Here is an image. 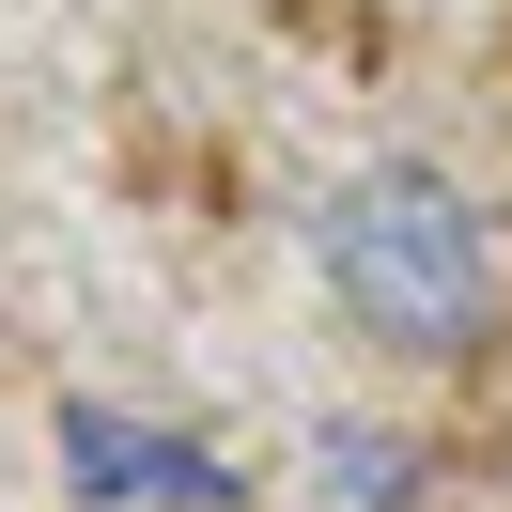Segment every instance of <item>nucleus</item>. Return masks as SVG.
Segmentation results:
<instances>
[{
    "mask_svg": "<svg viewBox=\"0 0 512 512\" xmlns=\"http://www.w3.org/2000/svg\"><path fill=\"white\" fill-rule=\"evenodd\" d=\"M63 481H78V497H156V512H233V466H218V450L140 435V419H94V404L63 419Z\"/></svg>",
    "mask_w": 512,
    "mask_h": 512,
    "instance_id": "f03ea898",
    "label": "nucleus"
},
{
    "mask_svg": "<svg viewBox=\"0 0 512 512\" xmlns=\"http://www.w3.org/2000/svg\"><path fill=\"white\" fill-rule=\"evenodd\" d=\"M326 295L388 357H466L497 326V233L435 156H373L326 187Z\"/></svg>",
    "mask_w": 512,
    "mask_h": 512,
    "instance_id": "f257e3e1",
    "label": "nucleus"
}]
</instances>
